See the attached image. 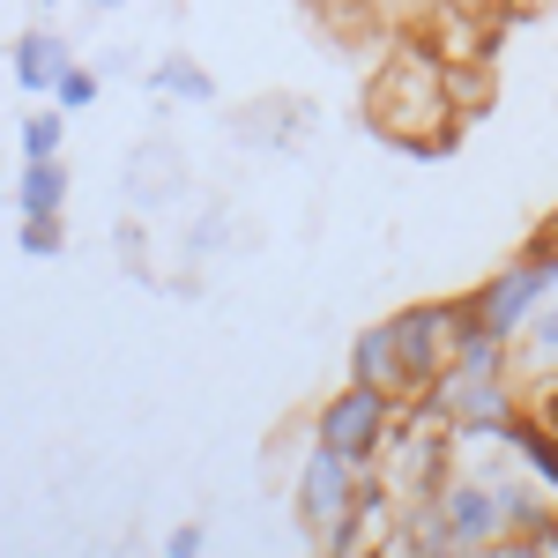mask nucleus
<instances>
[{"mask_svg":"<svg viewBox=\"0 0 558 558\" xmlns=\"http://www.w3.org/2000/svg\"><path fill=\"white\" fill-rule=\"evenodd\" d=\"M462 313H470V299H417V305H402V313H387V328H395V357H402V402L425 395V387L447 373Z\"/></svg>","mask_w":558,"mask_h":558,"instance_id":"obj_3","label":"nucleus"},{"mask_svg":"<svg viewBox=\"0 0 558 558\" xmlns=\"http://www.w3.org/2000/svg\"><path fill=\"white\" fill-rule=\"evenodd\" d=\"M97 97H105V75H97L89 60H68V68H60V83H52V105L75 120V112H89V105H97Z\"/></svg>","mask_w":558,"mask_h":558,"instance_id":"obj_14","label":"nucleus"},{"mask_svg":"<svg viewBox=\"0 0 558 558\" xmlns=\"http://www.w3.org/2000/svg\"><path fill=\"white\" fill-rule=\"evenodd\" d=\"M15 216H68V165L60 157H23V172H15Z\"/></svg>","mask_w":558,"mask_h":558,"instance_id":"obj_11","label":"nucleus"},{"mask_svg":"<svg viewBox=\"0 0 558 558\" xmlns=\"http://www.w3.org/2000/svg\"><path fill=\"white\" fill-rule=\"evenodd\" d=\"M507 447H514V462L536 476L544 492H558V425H544V417L521 402L514 417H507Z\"/></svg>","mask_w":558,"mask_h":558,"instance_id":"obj_9","label":"nucleus"},{"mask_svg":"<svg viewBox=\"0 0 558 558\" xmlns=\"http://www.w3.org/2000/svg\"><path fill=\"white\" fill-rule=\"evenodd\" d=\"M209 551V529H202V521H179L172 536H165V558H202Z\"/></svg>","mask_w":558,"mask_h":558,"instance_id":"obj_17","label":"nucleus"},{"mask_svg":"<svg viewBox=\"0 0 558 558\" xmlns=\"http://www.w3.org/2000/svg\"><path fill=\"white\" fill-rule=\"evenodd\" d=\"M425 395L447 410V425H507V417L521 410L514 373H462V365H447Z\"/></svg>","mask_w":558,"mask_h":558,"instance_id":"obj_5","label":"nucleus"},{"mask_svg":"<svg viewBox=\"0 0 558 558\" xmlns=\"http://www.w3.org/2000/svg\"><path fill=\"white\" fill-rule=\"evenodd\" d=\"M395 417H402V395H380V387L343 380L313 417H305V439L328 447V454H343L350 470H373L380 447L395 439Z\"/></svg>","mask_w":558,"mask_h":558,"instance_id":"obj_2","label":"nucleus"},{"mask_svg":"<svg viewBox=\"0 0 558 558\" xmlns=\"http://www.w3.org/2000/svg\"><path fill=\"white\" fill-rule=\"evenodd\" d=\"M536 231H544V239H558V209H551V216H544V223H536Z\"/></svg>","mask_w":558,"mask_h":558,"instance_id":"obj_19","label":"nucleus"},{"mask_svg":"<svg viewBox=\"0 0 558 558\" xmlns=\"http://www.w3.org/2000/svg\"><path fill=\"white\" fill-rule=\"evenodd\" d=\"M514 373L521 380H551L558 373V291L536 305V320L514 336Z\"/></svg>","mask_w":558,"mask_h":558,"instance_id":"obj_13","label":"nucleus"},{"mask_svg":"<svg viewBox=\"0 0 558 558\" xmlns=\"http://www.w3.org/2000/svg\"><path fill=\"white\" fill-rule=\"evenodd\" d=\"M89 8H97V15H120V8H128V0H89Z\"/></svg>","mask_w":558,"mask_h":558,"instance_id":"obj_18","label":"nucleus"},{"mask_svg":"<svg viewBox=\"0 0 558 558\" xmlns=\"http://www.w3.org/2000/svg\"><path fill=\"white\" fill-rule=\"evenodd\" d=\"M142 83L157 89L165 105H216V75L194 60V52H165V60H157Z\"/></svg>","mask_w":558,"mask_h":558,"instance_id":"obj_12","label":"nucleus"},{"mask_svg":"<svg viewBox=\"0 0 558 558\" xmlns=\"http://www.w3.org/2000/svg\"><path fill=\"white\" fill-rule=\"evenodd\" d=\"M15 246L31 260H60L68 254V223L60 216H15Z\"/></svg>","mask_w":558,"mask_h":558,"instance_id":"obj_15","label":"nucleus"},{"mask_svg":"<svg viewBox=\"0 0 558 558\" xmlns=\"http://www.w3.org/2000/svg\"><path fill=\"white\" fill-rule=\"evenodd\" d=\"M365 112H373V128H380V142H395V149H410V157H447L454 149V97H447V60L439 52H395L387 60V75L373 83V97H365Z\"/></svg>","mask_w":558,"mask_h":558,"instance_id":"obj_1","label":"nucleus"},{"mask_svg":"<svg viewBox=\"0 0 558 558\" xmlns=\"http://www.w3.org/2000/svg\"><path fill=\"white\" fill-rule=\"evenodd\" d=\"M395 521H402V499H395V484L380 476V462L373 470H357V492H350V521L343 536H336V551H373V544H387L395 536Z\"/></svg>","mask_w":558,"mask_h":558,"instance_id":"obj_7","label":"nucleus"},{"mask_svg":"<svg viewBox=\"0 0 558 558\" xmlns=\"http://www.w3.org/2000/svg\"><path fill=\"white\" fill-rule=\"evenodd\" d=\"M439 507H447V529H454V551H492L507 536V514H499V484L476 470H447L439 484Z\"/></svg>","mask_w":558,"mask_h":558,"instance_id":"obj_6","label":"nucleus"},{"mask_svg":"<svg viewBox=\"0 0 558 558\" xmlns=\"http://www.w3.org/2000/svg\"><path fill=\"white\" fill-rule=\"evenodd\" d=\"M350 380L357 387H380V395H402V357H395V328L373 320L350 336Z\"/></svg>","mask_w":558,"mask_h":558,"instance_id":"obj_10","label":"nucleus"},{"mask_svg":"<svg viewBox=\"0 0 558 558\" xmlns=\"http://www.w3.org/2000/svg\"><path fill=\"white\" fill-rule=\"evenodd\" d=\"M60 142H68V112L60 105L23 112V157H60Z\"/></svg>","mask_w":558,"mask_h":558,"instance_id":"obj_16","label":"nucleus"},{"mask_svg":"<svg viewBox=\"0 0 558 558\" xmlns=\"http://www.w3.org/2000/svg\"><path fill=\"white\" fill-rule=\"evenodd\" d=\"M75 60V45L60 38V31H23V38L8 45V68H15V83L23 89H38V97H52V83H60V68Z\"/></svg>","mask_w":558,"mask_h":558,"instance_id":"obj_8","label":"nucleus"},{"mask_svg":"<svg viewBox=\"0 0 558 558\" xmlns=\"http://www.w3.org/2000/svg\"><path fill=\"white\" fill-rule=\"evenodd\" d=\"M350 492H357V470H350L343 454H328V447L305 439L299 470H291V514H299L305 544L336 551V536H343V521H350Z\"/></svg>","mask_w":558,"mask_h":558,"instance_id":"obj_4","label":"nucleus"}]
</instances>
